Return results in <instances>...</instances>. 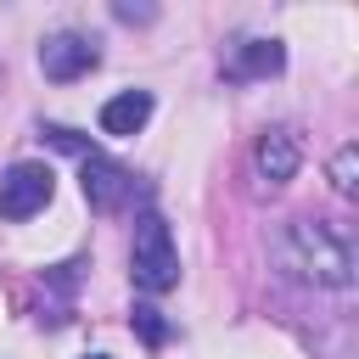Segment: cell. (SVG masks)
I'll return each mask as SVG.
<instances>
[{
    "label": "cell",
    "mask_w": 359,
    "mask_h": 359,
    "mask_svg": "<svg viewBox=\"0 0 359 359\" xmlns=\"http://www.w3.org/2000/svg\"><path fill=\"white\" fill-rule=\"evenodd\" d=\"M297 163H303V146H297V135H292V129H269V135L258 140V174H264L269 185L292 180V174H297Z\"/></svg>",
    "instance_id": "cell-6"
},
{
    "label": "cell",
    "mask_w": 359,
    "mask_h": 359,
    "mask_svg": "<svg viewBox=\"0 0 359 359\" xmlns=\"http://www.w3.org/2000/svg\"><path fill=\"white\" fill-rule=\"evenodd\" d=\"M286 67V50L275 45V39H241L236 50H230V73L236 79H269V73H280Z\"/></svg>",
    "instance_id": "cell-7"
},
{
    "label": "cell",
    "mask_w": 359,
    "mask_h": 359,
    "mask_svg": "<svg viewBox=\"0 0 359 359\" xmlns=\"http://www.w3.org/2000/svg\"><path fill=\"white\" fill-rule=\"evenodd\" d=\"M50 135V146H62V151H84V140L73 135V129H45Z\"/></svg>",
    "instance_id": "cell-11"
},
{
    "label": "cell",
    "mask_w": 359,
    "mask_h": 359,
    "mask_svg": "<svg viewBox=\"0 0 359 359\" xmlns=\"http://www.w3.org/2000/svg\"><path fill=\"white\" fill-rule=\"evenodd\" d=\"M331 185L342 191V196H353L359 191V146L348 140V146H337V157H331Z\"/></svg>",
    "instance_id": "cell-9"
},
{
    "label": "cell",
    "mask_w": 359,
    "mask_h": 359,
    "mask_svg": "<svg viewBox=\"0 0 359 359\" xmlns=\"http://www.w3.org/2000/svg\"><path fill=\"white\" fill-rule=\"evenodd\" d=\"M286 264H292L303 280H314V286H348V280H353V252H348V241H342L331 224H320V219H297V224L286 230Z\"/></svg>",
    "instance_id": "cell-1"
},
{
    "label": "cell",
    "mask_w": 359,
    "mask_h": 359,
    "mask_svg": "<svg viewBox=\"0 0 359 359\" xmlns=\"http://www.w3.org/2000/svg\"><path fill=\"white\" fill-rule=\"evenodd\" d=\"M135 331H140V337H146L151 348H163V342H168V320H163L157 309H146V303L135 309Z\"/></svg>",
    "instance_id": "cell-10"
},
{
    "label": "cell",
    "mask_w": 359,
    "mask_h": 359,
    "mask_svg": "<svg viewBox=\"0 0 359 359\" xmlns=\"http://www.w3.org/2000/svg\"><path fill=\"white\" fill-rule=\"evenodd\" d=\"M90 359H107V353H90Z\"/></svg>",
    "instance_id": "cell-12"
},
{
    "label": "cell",
    "mask_w": 359,
    "mask_h": 359,
    "mask_svg": "<svg viewBox=\"0 0 359 359\" xmlns=\"http://www.w3.org/2000/svg\"><path fill=\"white\" fill-rule=\"evenodd\" d=\"M146 118H151V95L146 90H123V95H112L101 107V129L107 135H135V129H146Z\"/></svg>",
    "instance_id": "cell-8"
},
{
    "label": "cell",
    "mask_w": 359,
    "mask_h": 359,
    "mask_svg": "<svg viewBox=\"0 0 359 359\" xmlns=\"http://www.w3.org/2000/svg\"><path fill=\"white\" fill-rule=\"evenodd\" d=\"M84 202L95 213H118L129 202V168H118L101 151H84Z\"/></svg>",
    "instance_id": "cell-5"
},
{
    "label": "cell",
    "mask_w": 359,
    "mask_h": 359,
    "mask_svg": "<svg viewBox=\"0 0 359 359\" xmlns=\"http://www.w3.org/2000/svg\"><path fill=\"white\" fill-rule=\"evenodd\" d=\"M95 62H101V50H95L84 34H50V39L39 45V67H45V79H56V84L84 79Z\"/></svg>",
    "instance_id": "cell-4"
},
{
    "label": "cell",
    "mask_w": 359,
    "mask_h": 359,
    "mask_svg": "<svg viewBox=\"0 0 359 359\" xmlns=\"http://www.w3.org/2000/svg\"><path fill=\"white\" fill-rule=\"evenodd\" d=\"M56 191V174L45 163H11L0 180V219H34Z\"/></svg>",
    "instance_id": "cell-3"
},
{
    "label": "cell",
    "mask_w": 359,
    "mask_h": 359,
    "mask_svg": "<svg viewBox=\"0 0 359 359\" xmlns=\"http://www.w3.org/2000/svg\"><path fill=\"white\" fill-rule=\"evenodd\" d=\"M129 269H135V286H140V292H168V286H180V252H174V236H168L163 213H140V219H135Z\"/></svg>",
    "instance_id": "cell-2"
}]
</instances>
